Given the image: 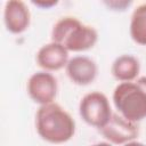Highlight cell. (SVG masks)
Returning <instances> with one entry per match:
<instances>
[{"mask_svg":"<svg viewBox=\"0 0 146 146\" xmlns=\"http://www.w3.org/2000/svg\"><path fill=\"white\" fill-rule=\"evenodd\" d=\"M35 129L43 140L50 144H63L74 136L75 121L64 107L54 102L38 108Z\"/></svg>","mask_w":146,"mask_h":146,"instance_id":"obj_1","label":"cell"},{"mask_svg":"<svg viewBox=\"0 0 146 146\" xmlns=\"http://www.w3.org/2000/svg\"><path fill=\"white\" fill-rule=\"evenodd\" d=\"M65 71L66 75L74 84L88 86L97 78L98 66L92 58L79 55L68 59Z\"/></svg>","mask_w":146,"mask_h":146,"instance_id":"obj_7","label":"cell"},{"mask_svg":"<svg viewBox=\"0 0 146 146\" xmlns=\"http://www.w3.org/2000/svg\"><path fill=\"white\" fill-rule=\"evenodd\" d=\"M122 146H146V145L140 143V141H137V140H131V141H129V143H127Z\"/></svg>","mask_w":146,"mask_h":146,"instance_id":"obj_14","label":"cell"},{"mask_svg":"<svg viewBox=\"0 0 146 146\" xmlns=\"http://www.w3.org/2000/svg\"><path fill=\"white\" fill-rule=\"evenodd\" d=\"M32 3L36 7L48 9V8H51V7L56 6L58 3V1L57 0H36V1H32Z\"/></svg>","mask_w":146,"mask_h":146,"instance_id":"obj_12","label":"cell"},{"mask_svg":"<svg viewBox=\"0 0 146 146\" xmlns=\"http://www.w3.org/2000/svg\"><path fill=\"white\" fill-rule=\"evenodd\" d=\"M119 114L132 122L146 119V76H139L135 81L120 82L112 96Z\"/></svg>","mask_w":146,"mask_h":146,"instance_id":"obj_3","label":"cell"},{"mask_svg":"<svg viewBox=\"0 0 146 146\" xmlns=\"http://www.w3.org/2000/svg\"><path fill=\"white\" fill-rule=\"evenodd\" d=\"M140 72V63L133 56L123 54L117 56L111 66L112 75L120 82H130L137 80Z\"/></svg>","mask_w":146,"mask_h":146,"instance_id":"obj_10","label":"cell"},{"mask_svg":"<svg viewBox=\"0 0 146 146\" xmlns=\"http://www.w3.org/2000/svg\"><path fill=\"white\" fill-rule=\"evenodd\" d=\"M91 146H112V144H111V143H108V141H99V143L92 144Z\"/></svg>","mask_w":146,"mask_h":146,"instance_id":"obj_15","label":"cell"},{"mask_svg":"<svg viewBox=\"0 0 146 146\" xmlns=\"http://www.w3.org/2000/svg\"><path fill=\"white\" fill-rule=\"evenodd\" d=\"M51 41L60 43L68 51L80 52L92 48L98 41V32L73 16L59 18L51 29Z\"/></svg>","mask_w":146,"mask_h":146,"instance_id":"obj_2","label":"cell"},{"mask_svg":"<svg viewBox=\"0 0 146 146\" xmlns=\"http://www.w3.org/2000/svg\"><path fill=\"white\" fill-rule=\"evenodd\" d=\"M105 5H107L110 8H113L114 6H116V7L114 8V10H124V8L130 5V1H121V2H117V1H110V2H105Z\"/></svg>","mask_w":146,"mask_h":146,"instance_id":"obj_13","label":"cell"},{"mask_svg":"<svg viewBox=\"0 0 146 146\" xmlns=\"http://www.w3.org/2000/svg\"><path fill=\"white\" fill-rule=\"evenodd\" d=\"M104 138L114 145H124L131 140H136L139 135V127L121 114L113 113L110 121L99 129Z\"/></svg>","mask_w":146,"mask_h":146,"instance_id":"obj_6","label":"cell"},{"mask_svg":"<svg viewBox=\"0 0 146 146\" xmlns=\"http://www.w3.org/2000/svg\"><path fill=\"white\" fill-rule=\"evenodd\" d=\"M26 90L30 98L40 106L54 103L58 91L57 79L47 71L35 72L29 78Z\"/></svg>","mask_w":146,"mask_h":146,"instance_id":"obj_5","label":"cell"},{"mask_svg":"<svg viewBox=\"0 0 146 146\" xmlns=\"http://www.w3.org/2000/svg\"><path fill=\"white\" fill-rule=\"evenodd\" d=\"M70 51L60 43L50 41L41 46L36 52L35 59L36 64L42 68V71L52 72L58 71L66 66L68 62Z\"/></svg>","mask_w":146,"mask_h":146,"instance_id":"obj_9","label":"cell"},{"mask_svg":"<svg viewBox=\"0 0 146 146\" xmlns=\"http://www.w3.org/2000/svg\"><path fill=\"white\" fill-rule=\"evenodd\" d=\"M129 32L136 43L146 46V2L138 5L133 9L130 17Z\"/></svg>","mask_w":146,"mask_h":146,"instance_id":"obj_11","label":"cell"},{"mask_svg":"<svg viewBox=\"0 0 146 146\" xmlns=\"http://www.w3.org/2000/svg\"><path fill=\"white\" fill-rule=\"evenodd\" d=\"M79 114L87 124L102 129L110 121L113 112L105 94L100 91H91L81 98Z\"/></svg>","mask_w":146,"mask_h":146,"instance_id":"obj_4","label":"cell"},{"mask_svg":"<svg viewBox=\"0 0 146 146\" xmlns=\"http://www.w3.org/2000/svg\"><path fill=\"white\" fill-rule=\"evenodd\" d=\"M3 23L7 31L13 34H21L26 31L31 23V13L27 5L22 0L6 1Z\"/></svg>","mask_w":146,"mask_h":146,"instance_id":"obj_8","label":"cell"}]
</instances>
